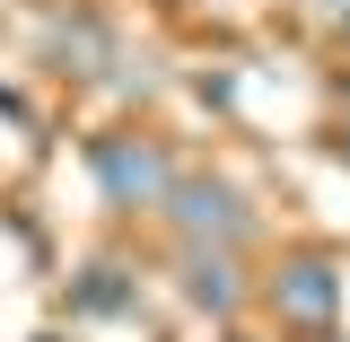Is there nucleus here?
Returning a JSON list of instances; mask_svg holds the SVG:
<instances>
[{"label": "nucleus", "mask_w": 350, "mask_h": 342, "mask_svg": "<svg viewBox=\"0 0 350 342\" xmlns=\"http://www.w3.org/2000/svg\"><path fill=\"white\" fill-rule=\"evenodd\" d=\"M96 175H105V193H123V202L175 193V184H167V167H158L149 149H131V141H105V149H96Z\"/></svg>", "instance_id": "f257e3e1"}, {"label": "nucleus", "mask_w": 350, "mask_h": 342, "mask_svg": "<svg viewBox=\"0 0 350 342\" xmlns=\"http://www.w3.org/2000/svg\"><path fill=\"white\" fill-rule=\"evenodd\" d=\"M175 219H184L193 237H219V246H228V237H245L237 202H228V193H211V184H175Z\"/></svg>", "instance_id": "f03ea898"}, {"label": "nucleus", "mask_w": 350, "mask_h": 342, "mask_svg": "<svg viewBox=\"0 0 350 342\" xmlns=\"http://www.w3.org/2000/svg\"><path fill=\"white\" fill-rule=\"evenodd\" d=\"M280 307L306 316V325H324V316H333V272H324V263H298V272L280 281Z\"/></svg>", "instance_id": "7ed1b4c3"}, {"label": "nucleus", "mask_w": 350, "mask_h": 342, "mask_svg": "<svg viewBox=\"0 0 350 342\" xmlns=\"http://www.w3.org/2000/svg\"><path fill=\"white\" fill-rule=\"evenodd\" d=\"M184 290L228 316V307H237V272H228V255H193V263H184Z\"/></svg>", "instance_id": "20e7f679"}]
</instances>
